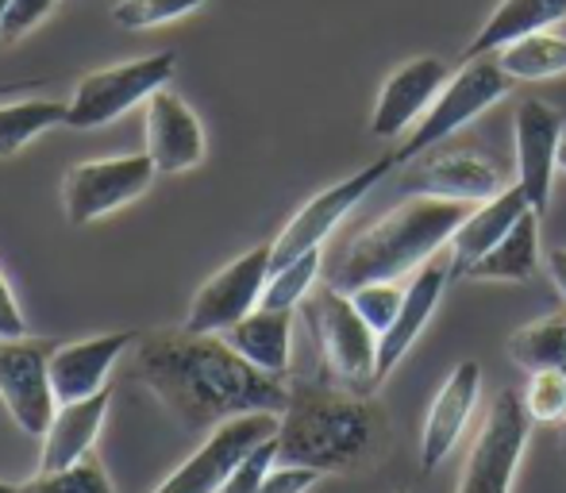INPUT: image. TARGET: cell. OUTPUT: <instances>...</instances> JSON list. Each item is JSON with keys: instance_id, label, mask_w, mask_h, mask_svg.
<instances>
[{"instance_id": "obj_30", "label": "cell", "mask_w": 566, "mask_h": 493, "mask_svg": "<svg viewBox=\"0 0 566 493\" xmlns=\"http://www.w3.org/2000/svg\"><path fill=\"white\" fill-rule=\"evenodd\" d=\"M205 4H212V0H119L113 8V20L124 31H147L181 20V15L197 12Z\"/></svg>"}, {"instance_id": "obj_28", "label": "cell", "mask_w": 566, "mask_h": 493, "mask_svg": "<svg viewBox=\"0 0 566 493\" xmlns=\"http://www.w3.org/2000/svg\"><path fill=\"white\" fill-rule=\"evenodd\" d=\"M316 277H321V251H305L301 259L274 266L266 290H262V308H285V313H293V308L308 301Z\"/></svg>"}, {"instance_id": "obj_31", "label": "cell", "mask_w": 566, "mask_h": 493, "mask_svg": "<svg viewBox=\"0 0 566 493\" xmlns=\"http://www.w3.org/2000/svg\"><path fill=\"white\" fill-rule=\"evenodd\" d=\"M521 397L532 424H566V370H536Z\"/></svg>"}, {"instance_id": "obj_24", "label": "cell", "mask_w": 566, "mask_h": 493, "mask_svg": "<svg viewBox=\"0 0 566 493\" xmlns=\"http://www.w3.org/2000/svg\"><path fill=\"white\" fill-rule=\"evenodd\" d=\"M539 266V212H524L497 246L482 254L474 266H467L470 282H532Z\"/></svg>"}, {"instance_id": "obj_40", "label": "cell", "mask_w": 566, "mask_h": 493, "mask_svg": "<svg viewBox=\"0 0 566 493\" xmlns=\"http://www.w3.org/2000/svg\"><path fill=\"white\" fill-rule=\"evenodd\" d=\"M0 493H15V486L12 482H0Z\"/></svg>"}, {"instance_id": "obj_41", "label": "cell", "mask_w": 566, "mask_h": 493, "mask_svg": "<svg viewBox=\"0 0 566 493\" xmlns=\"http://www.w3.org/2000/svg\"><path fill=\"white\" fill-rule=\"evenodd\" d=\"M559 443H563V455H566V424H563V440Z\"/></svg>"}, {"instance_id": "obj_37", "label": "cell", "mask_w": 566, "mask_h": 493, "mask_svg": "<svg viewBox=\"0 0 566 493\" xmlns=\"http://www.w3.org/2000/svg\"><path fill=\"white\" fill-rule=\"evenodd\" d=\"M547 274H552V282H555V290L566 297V251L559 246V251H552L547 254Z\"/></svg>"}, {"instance_id": "obj_18", "label": "cell", "mask_w": 566, "mask_h": 493, "mask_svg": "<svg viewBox=\"0 0 566 493\" xmlns=\"http://www.w3.org/2000/svg\"><path fill=\"white\" fill-rule=\"evenodd\" d=\"M451 274H454L451 254L448 259L436 254V259H428L424 266L417 270V277L405 285L401 313H397V321L378 336V381H386V374L409 355V347L417 344L420 332L428 328V321H432L436 308H440V297H443V290H448Z\"/></svg>"}, {"instance_id": "obj_15", "label": "cell", "mask_w": 566, "mask_h": 493, "mask_svg": "<svg viewBox=\"0 0 566 493\" xmlns=\"http://www.w3.org/2000/svg\"><path fill=\"white\" fill-rule=\"evenodd\" d=\"M143 139H147V155L158 166V174H186L205 162V127L197 113L166 85L147 101V116H143Z\"/></svg>"}, {"instance_id": "obj_11", "label": "cell", "mask_w": 566, "mask_h": 493, "mask_svg": "<svg viewBox=\"0 0 566 493\" xmlns=\"http://www.w3.org/2000/svg\"><path fill=\"white\" fill-rule=\"evenodd\" d=\"M282 417L277 412H247V417L224 420L205 436V443L163 482L155 493H220L228 474L243 463L247 451H254L262 440L277 436Z\"/></svg>"}, {"instance_id": "obj_16", "label": "cell", "mask_w": 566, "mask_h": 493, "mask_svg": "<svg viewBox=\"0 0 566 493\" xmlns=\"http://www.w3.org/2000/svg\"><path fill=\"white\" fill-rule=\"evenodd\" d=\"M478 394H482V363L462 359L440 386L432 409H428L424 432H420V471L424 474H432L462 440L470 417H474Z\"/></svg>"}, {"instance_id": "obj_13", "label": "cell", "mask_w": 566, "mask_h": 493, "mask_svg": "<svg viewBox=\"0 0 566 493\" xmlns=\"http://www.w3.org/2000/svg\"><path fill=\"white\" fill-rule=\"evenodd\" d=\"M566 116L547 101H524L513 116L516 135V186L524 189L532 212L544 217L552 201L555 174H559V147H563Z\"/></svg>"}, {"instance_id": "obj_20", "label": "cell", "mask_w": 566, "mask_h": 493, "mask_svg": "<svg viewBox=\"0 0 566 493\" xmlns=\"http://www.w3.org/2000/svg\"><path fill=\"white\" fill-rule=\"evenodd\" d=\"M108 405H113V394H108V389L85 397V401H62L51 420V428L43 432L39 471H62V466L93 455L101 428H105Z\"/></svg>"}, {"instance_id": "obj_25", "label": "cell", "mask_w": 566, "mask_h": 493, "mask_svg": "<svg viewBox=\"0 0 566 493\" xmlns=\"http://www.w3.org/2000/svg\"><path fill=\"white\" fill-rule=\"evenodd\" d=\"M509 359L521 370H566V308L524 324L509 336Z\"/></svg>"}, {"instance_id": "obj_6", "label": "cell", "mask_w": 566, "mask_h": 493, "mask_svg": "<svg viewBox=\"0 0 566 493\" xmlns=\"http://www.w3.org/2000/svg\"><path fill=\"white\" fill-rule=\"evenodd\" d=\"M174 70H178V59L170 51H158L147 59H132L97 70V74H85L74 97L66 101V127L93 132V127L119 120L135 105H147L158 90H166L174 82Z\"/></svg>"}, {"instance_id": "obj_1", "label": "cell", "mask_w": 566, "mask_h": 493, "mask_svg": "<svg viewBox=\"0 0 566 493\" xmlns=\"http://www.w3.org/2000/svg\"><path fill=\"white\" fill-rule=\"evenodd\" d=\"M135 381L158 397L186 432L209 436L247 412H277L290 405V386L251 367L224 336L189 328H158L135 344Z\"/></svg>"}, {"instance_id": "obj_35", "label": "cell", "mask_w": 566, "mask_h": 493, "mask_svg": "<svg viewBox=\"0 0 566 493\" xmlns=\"http://www.w3.org/2000/svg\"><path fill=\"white\" fill-rule=\"evenodd\" d=\"M324 474L313 471V466H297V463H274L270 474L262 479L259 493H308L321 482Z\"/></svg>"}, {"instance_id": "obj_8", "label": "cell", "mask_w": 566, "mask_h": 493, "mask_svg": "<svg viewBox=\"0 0 566 493\" xmlns=\"http://www.w3.org/2000/svg\"><path fill=\"white\" fill-rule=\"evenodd\" d=\"M158 166L150 155H119V158H93L74 162L62 178V209L74 228H85L93 220H105L108 212L139 201L155 186Z\"/></svg>"}, {"instance_id": "obj_39", "label": "cell", "mask_w": 566, "mask_h": 493, "mask_svg": "<svg viewBox=\"0 0 566 493\" xmlns=\"http://www.w3.org/2000/svg\"><path fill=\"white\" fill-rule=\"evenodd\" d=\"M559 170L566 174V139H563V147H559Z\"/></svg>"}, {"instance_id": "obj_38", "label": "cell", "mask_w": 566, "mask_h": 493, "mask_svg": "<svg viewBox=\"0 0 566 493\" xmlns=\"http://www.w3.org/2000/svg\"><path fill=\"white\" fill-rule=\"evenodd\" d=\"M8 8H12V0H0V31H4V20H8Z\"/></svg>"}, {"instance_id": "obj_12", "label": "cell", "mask_w": 566, "mask_h": 493, "mask_svg": "<svg viewBox=\"0 0 566 493\" xmlns=\"http://www.w3.org/2000/svg\"><path fill=\"white\" fill-rule=\"evenodd\" d=\"M394 166H397L394 155H381L378 162L363 166L358 174H350V178L336 181V186H328L324 193H316L313 201L301 204L297 217H293L290 224L282 228V235L270 243V251H274V266H285V262L301 259L305 251H321L324 240L339 228V220L347 217V212L355 209V204L363 201V197L370 193V189L378 186Z\"/></svg>"}, {"instance_id": "obj_21", "label": "cell", "mask_w": 566, "mask_h": 493, "mask_svg": "<svg viewBox=\"0 0 566 493\" xmlns=\"http://www.w3.org/2000/svg\"><path fill=\"white\" fill-rule=\"evenodd\" d=\"M528 209H532V204H528V197H524L521 186H505L497 197L474 204V209H470V217L462 220L459 232H454L451 243H448L454 274H467V266H474V262L482 259L490 246H497L501 240H505V235L513 232V224Z\"/></svg>"}, {"instance_id": "obj_7", "label": "cell", "mask_w": 566, "mask_h": 493, "mask_svg": "<svg viewBox=\"0 0 566 493\" xmlns=\"http://www.w3.org/2000/svg\"><path fill=\"white\" fill-rule=\"evenodd\" d=\"M532 436V417L516 389H501L482 420L474 448L462 466L454 493H513L516 471H521L524 448Z\"/></svg>"}, {"instance_id": "obj_4", "label": "cell", "mask_w": 566, "mask_h": 493, "mask_svg": "<svg viewBox=\"0 0 566 493\" xmlns=\"http://www.w3.org/2000/svg\"><path fill=\"white\" fill-rule=\"evenodd\" d=\"M305 321L313 324V336L321 339L324 367L332 381L355 394H370L378 386V332L363 321L355 301L336 285L308 293Z\"/></svg>"}, {"instance_id": "obj_5", "label": "cell", "mask_w": 566, "mask_h": 493, "mask_svg": "<svg viewBox=\"0 0 566 493\" xmlns=\"http://www.w3.org/2000/svg\"><path fill=\"white\" fill-rule=\"evenodd\" d=\"M513 85L516 82L505 74V70H501L497 54L462 62V70H459V74H451V82L443 85V93L436 97V105L424 113V120L412 127L409 139L394 150L397 166L412 162V158H420L424 150L448 143L459 127H467L470 120H478L482 113H490L497 101H505Z\"/></svg>"}, {"instance_id": "obj_34", "label": "cell", "mask_w": 566, "mask_h": 493, "mask_svg": "<svg viewBox=\"0 0 566 493\" xmlns=\"http://www.w3.org/2000/svg\"><path fill=\"white\" fill-rule=\"evenodd\" d=\"M59 4L62 0H12L4 31H0V43H15V39H23L28 31H35Z\"/></svg>"}, {"instance_id": "obj_33", "label": "cell", "mask_w": 566, "mask_h": 493, "mask_svg": "<svg viewBox=\"0 0 566 493\" xmlns=\"http://www.w3.org/2000/svg\"><path fill=\"white\" fill-rule=\"evenodd\" d=\"M274 463H277V436H270V440H262L254 451H247L243 463L228 474V482L220 486V493H259L262 479H266Z\"/></svg>"}, {"instance_id": "obj_22", "label": "cell", "mask_w": 566, "mask_h": 493, "mask_svg": "<svg viewBox=\"0 0 566 493\" xmlns=\"http://www.w3.org/2000/svg\"><path fill=\"white\" fill-rule=\"evenodd\" d=\"M563 20H566V0H501L490 12V20L482 23V31L470 39L462 62L497 54L501 46L516 43L524 35H536V31H552Z\"/></svg>"}, {"instance_id": "obj_23", "label": "cell", "mask_w": 566, "mask_h": 493, "mask_svg": "<svg viewBox=\"0 0 566 493\" xmlns=\"http://www.w3.org/2000/svg\"><path fill=\"white\" fill-rule=\"evenodd\" d=\"M224 339L243 355L251 367L285 378L290 370V355H293V313L285 308H254L251 316L224 332Z\"/></svg>"}, {"instance_id": "obj_9", "label": "cell", "mask_w": 566, "mask_h": 493, "mask_svg": "<svg viewBox=\"0 0 566 493\" xmlns=\"http://www.w3.org/2000/svg\"><path fill=\"white\" fill-rule=\"evenodd\" d=\"M51 339H0V401H4L8 417L15 420V428L23 436H35V440H43L54 412H59V397H54L51 381Z\"/></svg>"}, {"instance_id": "obj_42", "label": "cell", "mask_w": 566, "mask_h": 493, "mask_svg": "<svg viewBox=\"0 0 566 493\" xmlns=\"http://www.w3.org/2000/svg\"><path fill=\"white\" fill-rule=\"evenodd\" d=\"M397 493H409V490H397Z\"/></svg>"}, {"instance_id": "obj_32", "label": "cell", "mask_w": 566, "mask_h": 493, "mask_svg": "<svg viewBox=\"0 0 566 493\" xmlns=\"http://www.w3.org/2000/svg\"><path fill=\"white\" fill-rule=\"evenodd\" d=\"M347 297L355 301V308L363 313V321L381 336V332L397 321V313H401L405 285H397V282H366V285H358V290H350Z\"/></svg>"}, {"instance_id": "obj_36", "label": "cell", "mask_w": 566, "mask_h": 493, "mask_svg": "<svg viewBox=\"0 0 566 493\" xmlns=\"http://www.w3.org/2000/svg\"><path fill=\"white\" fill-rule=\"evenodd\" d=\"M12 336H28V324H23V308L15 301L12 285L0 274V339H12Z\"/></svg>"}, {"instance_id": "obj_26", "label": "cell", "mask_w": 566, "mask_h": 493, "mask_svg": "<svg viewBox=\"0 0 566 493\" xmlns=\"http://www.w3.org/2000/svg\"><path fill=\"white\" fill-rule=\"evenodd\" d=\"M497 62L513 82H544V77L566 74V39L552 31H536L516 43L501 46Z\"/></svg>"}, {"instance_id": "obj_3", "label": "cell", "mask_w": 566, "mask_h": 493, "mask_svg": "<svg viewBox=\"0 0 566 493\" xmlns=\"http://www.w3.org/2000/svg\"><path fill=\"white\" fill-rule=\"evenodd\" d=\"M470 209L474 204L467 201L412 193L409 201L386 212L378 224H370L343 251L332 285L350 293L366 282H397L409 270H420L451 243V235L470 217Z\"/></svg>"}, {"instance_id": "obj_14", "label": "cell", "mask_w": 566, "mask_h": 493, "mask_svg": "<svg viewBox=\"0 0 566 493\" xmlns=\"http://www.w3.org/2000/svg\"><path fill=\"white\" fill-rule=\"evenodd\" d=\"M451 82V66L443 59H412L401 70L389 74V82L381 85L378 105H374V120L370 135L378 139H397L409 127H417L424 120V113L436 105V97L443 93V85Z\"/></svg>"}, {"instance_id": "obj_19", "label": "cell", "mask_w": 566, "mask_h": 493, "mask_svg": "<svg viewBox=\"0 0 566 493\" xmlns=\"http://www.w3.org/2000/svg\"><path fill=\"white\" fill-rule=\"evenodd\" d=\"M405 189L424 197H448V201H467V204H482L490 197H497L505 189L501 170L478 150H440L436 158H428Z\"/></svg>"}, {"instance_id": "obj_17", "label": "cell", "mask_w": 566, "mask_h": 493, "mask_svg": "<svg viewBox=\"0 0 566 493\" xmlns=\"http://www.w3.org/2000/svg\"><path fill=\"white\" fill-rule=\"evenodd\" d=\"M139 344V332H108V336H90L74 339V344L54 347L51 355V381L54 397L62 401H85V397L101 394L108 381V374L119 359H124L127 347Z\"/></svg>"}, {"instance_id": "obj_2", "label": "cell", "mask_w": 566, "mask_h": 493, "mask_svg": "<svg viewBox=\"0 0 566 493\" xmlns=\"http://www.w3.org/2000/svg\"><path fill=\"white\" fill-rule=\"evenodd\" d=\"M386 443V412L370 394L336 386H290V405L277 424V463L347 474L366 466Z\"/></svg>"}, {"instance_id": "obj_27", "label": "cell", "mask_w": 566, "mask_h": 493, "mask_svg": "<svg viewBox=\"0 0 566 493\" xmlns=\"http://www.w3.org/2000/svg\"><path fill=\"white\" fill-rule=\"evenodd\" d=\"M66 124V101H15L0 105V158H12L51 127Z\"/></svg>"}, {"instance_id": "obj_29", "label": "cell", "mask_w": 566, "mask_h": 493, "mask_svg": "<svg viewBox=\"0 0 566 493\" xmlns=\"http://www.w3.org/2000/svg\"><path fill=\"white\" fill-rule=\"evenodd\" d=\"M15 493H116L105 463L97 455H85L62 471H39L31 482L15 486Z\"/></svg>"}, {"instance_id": "obj_10", "label": "cell", "mask_w": 566, "mask_h": 493, "mask_svg": "<svg viewBox=\"0 0 566 493\" xmlns=\"http://www.w3.org/2000/svg\"><path fill=\"white\" fill-rule=\"evenodd\" d=\"M270 266H274L270 243L251 246L247 254L231 259L224 270H217V274L197 290L181 328L201 332V336H224L228 328H235L243 316H251L254 308L262 305V290H266V282H270Z\"/></svg>"}]
</instances>
